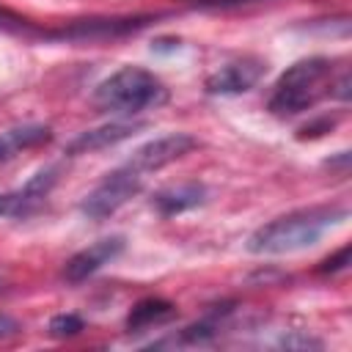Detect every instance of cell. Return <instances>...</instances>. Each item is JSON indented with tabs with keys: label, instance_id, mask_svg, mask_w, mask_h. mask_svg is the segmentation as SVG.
Instances as JSON below:
<instances>
[{
	"label": "cell",
	"instance_id": "obj_1",
	"mask_svg": "<svg viewBox=\"0 0 352 352\" xmlns=\"http://www.w3.org/2000/svg\"><path fill=\"white\" fill-rule=\"evenodd\" d=\"M346 214H349V209L341 204L305 206V209L286 212V214L258 226L248 236V250L256 256H286V253L305 250V248L316 245L324 231H330L333 226L346 220Z\"/></svg>",
	"mask_w": 352,
	"mask_h": 352
},
{
	"label": "cell",
	"instance_id": "obj_2",
	"mask_svg": "<svg viewBox=\"0 0 352 352\" xmlns=\"http://www.w3.org/2000/svg\"><path fill=\"white\" fill-rule=\"evenodd\" d=\"M327 94H333V63L327 58H302L278 77L267 107L272 116L289 118L305 113Z\"/></svg>",
	"mask_w": 352,
	"mask_h": 352
},
{
	"label": "cell",
	"instance_id": "obj_3",
	"mask_svg": "<svg viewBox=\"0 0 352 352\" xmlns=\"http://www.w3.org/2000/svg\"><path fill=\"white\" fill-rule=\"evenodd\" d=\"M168 96L162 80L143 66H121L94 88V104L107 113H140L162 104Z\"/></svg>",
	"mask_w": 352,
	"mask_h": 352
},
{
	"label": "cell",
	"instance_id": "obj_4",
	"mask_svg": "<svg viewBox=\"0 0 352 352\" xmlns=\"http://www.w3.org/2000/svg\"><path fill=\"white\" fill-rule=\"evenodd\" d=\"M143 173L135 170L129 162H124L121 168L110 170L80 204V212L91 220H107L110 214H116L132 195L140 192L143 187Z\"/></svg>",
	"mask_w": 352,
	"mask_h": 352
},
{
	"label": "cell",
	"instance_id": "obj_5",
	"mask_svg": "<svg viewBox=\"0 0 352 352\" xmlns=\"http://www.w3.org/2000/svg\"><path fill=\"white\" fill-rule=\"evenodd\" d=\"M195 146H198V140L192 135H187V132H170V135H160V138L138 146L126 162L146 176V173H154V170H160V168H165V165H170L176 160H182Z\"/></svg>",
	"mask_w": 352,
	"mask_h": 352
},
{
	"label": "cell",
	"instance_id": "obj_6",
	"mask_svg": "<svg viewBox=\"0 0 352 352\" xmlns=\"http://www.w3.org/2000/svg\"><path fill=\"white\" fill-rule=\"evenodd\" d=\"M267 72V63L261 58H236L223 63L220 69H214L206 77V91L209 94H220V96H234V94H245L250 91Z\"/></svg>",
	"mask_w": 352,
	"mask_h": 352
},
{
	"label": "cell",
	"instance_id": "obj_7",
	"mask_svg": "<svg viewBox=\"0 0 352 352\" xmlns=\"http://www.w3.org/2000/svg\"><path fill=\"white\" fill-rule=\"evenodd\" d=\"M121 250H124V236H104V239H96L94 245L82 248L80 253H74V256L66 261V267H63V280L80 283V280L91 278V275L99 272L104 264H110Z\"/></svg>",
	"mask_w": 352,
	"mask_h": 352
},
{
	"label": "cell",
	"instance_id": "obj_8",
	"mask_svg": "<svg viewBox=\"0 0 352 352\" xmlns=\"http://www.w3.org/2000/svg\"><path fill=\"white\" fill-rule=\"evenodd\" d=\"M55 182H58V168H44L36 176H30L19 190L0 192V214L3 217L28 214L33 206H38L50 195V190L55 187Z\"/></svg>",
	"mask_w": 352,
	"mask_h": 352
},
{
	"label": "cell",
	"instance_id": "obj_9",
	"mask_svg": "<svg viewBox=\"0 0 352 352\" xmlns=\"http://www.w3.org/2000/svg\"><path fill=\"white\" fill-rule=\"evenodd\" d=\"M138 126H140V124H135V121H110V124L85 129V132H80V135L66 146V154H69V157H77V154L102 151V148H107V146H116V143L126 140Z\"/></svg>",
	"mask_w": 352,
	"mask_h": 352
},
{
	"label": "cell",
	"instance_id": "obj_10",
	"mask_svg": "<svg viewBox=\"0 0 352 352\" xmlns=\"http://www.w3.org/2000/svg\"><path fill=\"white\" fill-rule=\"evenodd\" d=\"M204 195H206L204 184H198V182H187V184H176V187L160 190V192L154 195V206H157L160 214L173 217V214H182V212L198 206V204L204 201Z\"/></svg>",
	"mask_w": 352,
	"mask_h": 352
},
{
	"label": "cell",
	"instance_id": "obj_11",
	"mask_svg": "<svg viewBox=\"0 0 352 352\" xmlns=\"http://www.w3.org/2000/svg\"><path fill=\"white\" fill-rule=\"evenodd\" d=\"M50 140V129L41 124H30V126H16L0 135V160H11L25 148H33L38 143Z\"/></svg>",
	"mask_w": 352,
	"mask_h": 352
},
{
	"label": "cell",
	"instance_id": "obj_12",
	"mask_svg": "<svg viewBox=\"0 0 352 352\" xmlns=\"http://www.w3.org/2000/svg\"><path fill=\"white\" fill-rule=\"evenodd\" d=\"M176 316V308L160 297H148V300H140L129 316H126V327L129 330H146V327H154V324H162L168 319Z\"/></svg>",
	"mask_w": 352,
	"mask_h": 352
},
{
	"label": "cell",
	"instance_id": "obj_13",
	"mask_svg": "<svg viewBox=\"0 0 352 352\" xmlns=\"http://www.w3.org/2000/svg\"><path fill=\"white\" fill-rule=\"evenodd\" d=\"M80 330H82V319L74 316V314H60V316H55V319L50 322V333H52L55 338L74 336V333H80Z\"/></svg>",
	"mask_w": 352,
	"mask_h": 352
},
{
	"label": "cell",
	"instance_id": "obj_14",
	"mask_svg": "<svg viewBox=\"0 0 352 352\" xmlns=\"http://www.w3.org/2000/svg\"><path fill=\"white\" fill-rule=\"evenodd\" d=\"M346 261H349V248H341L333 258H327V261H324V267H322V270H324V272H336V270H344V267H346Z\"/></svg>",
	"mask_w": 352,
	"mask_h": 352
},
{
	"label": "cell",
	"instance_id": "obj_15",
	"mask_svg": "<svg viewBox=\"0 0 352 352\" xmlns=\"http://www.w3.org/2000/svg\"><path fill=\"white\" fill-rule=\"evenodd\" d=\"M16 330H19V324H16L11 316L0 314V338H8V336H14Z\"/></svg>",
	"mask_w": 352,
	"mask_h": 352
},
{
	"label": "cell",
	"instance_id": "obj_16",
	"mask_svg": "<svg viewBox=\"0 0 352 352\" xmlns=\"http://www.w3.org/2000/svg\"><path fill=\"white\" fill-rule=\"evenodd\" d=\"M0 289H3V283H0Z\"/></svg>",
	"mask_w": 352,
	"mask_h": 352
}]
</instances>
